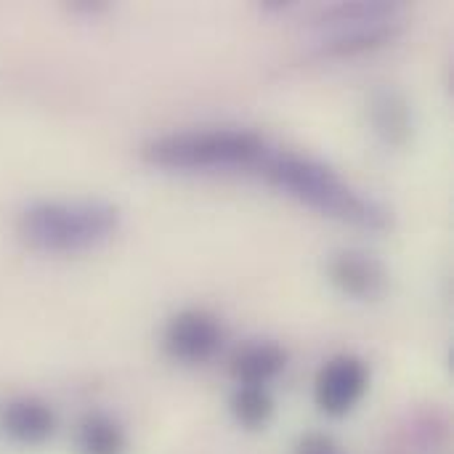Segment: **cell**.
<instances>
[{
  "label": "cell",
  "instance_id": "obj_1",
  "mask_svg": "<svg viewBox=\"0 0 454 454\" xmlns=\"http://www.w3.org/2000/svg\"><path fill=\"white\" fill-rule=\"evenodd\" d=\"M261 173L274 189L333 221L362 231L391 229V210L383 202L351 186L333 165L317 157L277 152L261 162Z\"/></svg>",
  "mask_w": 454,
  "mask_h": 454
},
{
  "label": "cell",
  "instance_id": "obj_2",
  "mask_svg": "<svg viewBox=\"0 0 454 454\" xmlns=\"http://www.w3.org/2000/svg\"><path fill=\"white\" fill-rule=\"evenodd\" d=\"M120 207L106 200H35L16 215L19 242L43 255H77L109 242Z\"/></svg>",
  "mask_w": 454,
  "mask_h": 454
},
{
  "label": "cell",
  "instance_id": "obj_3",
  "mask_svg": "<svg viewBox=\"0 0 454 454\" xmlns=\"http://www.w3.org/2000/svg\"><path fill=\"white\" fill-rule=\"evenodd\" d=\"M266 138L245 128H207L178 130L149 138L141 149L146 165L160 170L200 173V170H234L261 168L269 157Z\"/></svg>",
  "mask_w": 454,
  "mask_h": 454
},
{
  "label": "cell",
  "instance_id": "obj_4",
  "mask_svg": "<svg viewBox=\"0 0 454 454\" xmlns=\"http://www.w3.org/2000/svg\"><path fill=\"white\" fill-rule=\"evenodd\" d=\"M370 364L354 354L327 359L314 378V404L322 415L340 420L351 415L370 391Z\"/></svg>",
  "mask_w": 454,
  "mask_h": 454
},
{
  "label": "cell",
  "instance_id": "obj_5",
  "mask_svg": "<svg viewBox=\"0 0 454 454\" xmlns=\"http://www.w3.org/2000/svg\"><path fill=\"white\" fill-rule=\"evenodd\" d=\"M226 330L221 319L207 309H181L162 330V348L173 362L205 364L223 348Z\"/></svg>",
  "mask_w": 454,
  "mask_h": 454
},
{
  "label": "cell",
  "instance_id": "obj_6",
  "mask_svg": "<svg viewBox=\"0 0 454 454\" xmlns=\"http://www.w3.org/2000/svg\"><path fill=\"white\" fill-rule=\"evenodd\" d=\"M330 285L354 301L375 303L388 293V269L362 250H340L327 261Z\"/></svg>",
  "mask_w": 454,
  "mask_h": 454
},
{
  "label": "cell",
  "instance_id": "obj_7",
  "mask_svg": "<svg viewBox=\"0 0 454 454\" xmlns=\"http://www.w3.org/2000/svg\"><path fill=\"white\" fill-rule=\"evenodd\" d=\"M0 431L11 444L37 450L53 442L59 431V415L40 396H13L0 410Z\"/></svg>",
  "mask_w": 454,
  "mask_h": 454
},
{
  "label": "cell",
  "instance_id": "obj_8",
  "mask_svg": "<svg viewBox=\"0 0 454 454\" xmlns=\"http://www.w3.org/2000/svg\"><path fill=\"white\" fill-rule=\"evenodd\" d=\"M290 354L277 340H247L229 359V372L239 386H269L287 370Z\"/></svg>",
  "mask_w": 454,
  "mask_h": 454
},
{
  "label": "cell",
  "instance_id": "obj_9",
  "mask_svg": "<svg viewBox=\"0 0 454 454\" xmlns=\"http://www.w3.org/2000/svg\"><path fill=\"white\" fill-rule=\"evenodd\" d=\"M370 117L378 136L391 146H404L412 136V112L407 98L394 88H380L372 96Z\"/></svg>",
  "mask_w": 454,
  "mask_h": 454
},
{
  "label": "cell",
  "instance_id": "obj_10",
  "mask_svg": "<svg viewBox=\"0 0 454 454\" xmlns=\"http://www.w3.org/2000/svg\"><path fill=\"white\" fill-rule=\"evenodd\" d=\"M74 452L77 454H125L128 434L106 412H85L74 426Z\"/></svg>",
  "mask_w": 454,
  "mask_h": 454
},
{
  "label": "cell",
  "instance_id": "obj_11",
  "mask_svg": "<svg viewBox=\"0 0 454 454\" xmlns=\"http://www.w3.org/2000/svg\"><path fill=\"white\" fill-rule=\"evenodd\" d=\"M229 412L239 428L263 431L277 415V402L263 386H237L229 399Z\"/></svg>",
  "mask_w": 454,
  "mask_h": 454
},
{
  "label": "cell",
  "instance_id": "obj_12",
  "mask_svg": "<svg viewBox=\"0 0 454 454\" xmlns=\"http://www.w3.org/2000/svg\"><path fill=\"white\" fill-rule=\"evenodd\" d=\"M293 454H343L338 442L330 436V434H322V431H311V434H303L298 442H295V450Z\"/></svg>",
  "mask_w": 454,
  "mask_h": 454
}]
</instances>
